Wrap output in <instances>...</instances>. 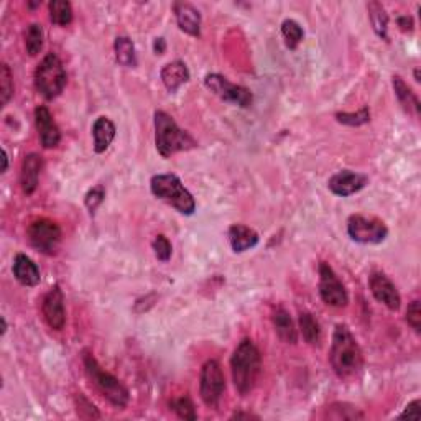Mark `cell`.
<instances>
[{
  "instance_id": "6da1fadb",
  "label": "cell",
  "mask_w": 421,
  "mask_h": 421,
  "mask_svg": "<svg viewBox=\"0 0 421 421\" xmlns=\"http://www.w3.org/2000/svg\"><path fill=\"white\" fill-rule=\"evenodd\" d=\"M329 362H331L334 374L343 380L359 375L364 367V354L348 324H338L334 328Z\"/></svg>"
},
{
  "instance_id": "7a4b0ae2",
  "label": "cell",
  "mask_w": 421,
  "mask_h": 421,
  "mask_svg": "<svg viewBox=\"0 0 421 421\" xmlns=\"http://www.w3.org/2000/svg\"><path fill=\"white\" fill-rule=\"evenodd\" d=\"M232 382L241 395H249L262 372V355L252 339H242L231 357Z\"/></svg>"
},
{
  "instance_id": "3957f363",
  "label": "cell",
  "mask_w": 421,
  "mask_h": 421,
  "mask_svg": "<svg viewBox=\"0 0 421 421\" xmlns=\"http://www.w3.org/2000/svg\"><path fill=\"white\" fill-rule=\"evenodd\" d=\"M153 124H155L157 150L163 158H170L175 153L188 152L198 147V142L188 132L180 129L173 117L165 110L155 112Z\"/></svg>"
},
{
  "instance_id": "277c9868",
  "label": "cell",
  "mask_w": 421,
  "mask_h": 421,
  "mask_svg": "<svg viewBox=\"0 0 421 421\" xmlns=\"http://www.w3.org/2000/svg\"><path fill=\"white\" fill-rule=\"evenodd\" d=\"M83 364L84 370L89 377V380L93 382V385L98 388L100 395H103L110 405H114L115 408L124 410L129 405L130 393L124 383L119 378L114 377L110 372L104 370L103 365L99 364L94 354L89 349L83 350Z\"/></svg>"
},
{
  "instance_id": "5b68a950",
  "label": "cell",
  "mask_w": 421,
  "mask_h": 421,
  "mask_svg": "<svg viewBox=\"0 0 421 421\" xmlns=\"http://www.w3.org/2000/svg\"><path fill=\"white\" fill-rule=\"evenodd\" d=\"M150 191L155 198L175 207L180 214L183 216L194 214L196 201L193 198V194L184 188V184L181 183V180L177 177V175L162 173V175H155V177H152Z\"/></svg>"
},
{
  "instance_id": "8992f818",
  "label": "cell",
  "mask_w": 421,
  "mask_h": 421,
  "mask_svg": "<svg viewBox=\"0 0 421 421\" xmlns=\"http://www.w3.org/2000/svg\"><path fill=\"white\" fill-rule=\"evenodd\" d=\"M33 83L38 93L46 100L56 99L66 88L68 74L56 53H48L40 61L33 74Z\"/></svg>"
},
{
  "instance_id": "52a82bcc",
  "label": "cell",
  "mask_w": 421,
  "mask_h": 421,
  "mask_svg": "<svg viewBox=\"0 0 421 421\" xmlns=\"http://www.w3.org/2000/svg\"><path fill=\"white\" fill-rule=\"evenodd\" d=\"M61 236V227L58 226V222L48 219V217L33 219L26 227V239H28L30 245L43 255L58 254Z\"/></svg>"
},
{
  "instance_id": "ba28073f",
  "label": "cell",
  "mask_w": 421,
  "mask_h": 421,
  "mask_svg": "<svg viewBox=\"0 0 421 421\" xmlns=\"http://www.w3.org/2000/svg\"><path fill=\"white\" fill-rule=\"evenodd\" d=\"M226 392V377L222 367L216 359L204 362L199 377V395L207 408H217Z\"/></svg>"
},
{
  "instance_id": "9c48e42d",
  "label": "cell",
  "mask_w": 421,
  "mask_h": 421,
  "mask_svg": "<svg viewBox=\"0 0 421 421\" xmlns=\"http://www.w3.org/2000/svg\"><path fill=\"white\" fill-rule=\"evenodd\" d=\"M204 86L211 90L212 94L217 95L224 103L234 104L237 108L249 109L254 103L252 90L239 86V84H234L229 81L226 76L217 73H209L206 74L204 78Z\"/></svg>"
},
{
  "instance_id": "30bf717a",
  "label": "cell",
  "mask_w": 421,
  "mask_h": 421,
  "mask_svg": "<svg viewBox=\"0 0 421 421\" xmlns=\"http://www.w3.org/2000/svg\"><path fill=\"white\" fill-rule=\"evenodd\" d=\"M348 234L357 244L377 245L385 241L388 229L385 222L378 217L354 214L348 219Z\"/></svg>"
},
{
  "instance_id": "8fae6325",
  "label": "cell",
  "mask_w": 421,
  "mask_h": 421,
  "mask_svg": "<svg viewBox=\"0 0 421 421\" xmlns=\"http://www.w3.org/2000/svg\"><path fill=\"white\" fill-rule=\"evenodd\" d=\"M319 296L333 308H345L349 305V293L345 285L336 275V271L328 262L319 264Z\"/></svg>"
},
{
  "instance_id": "7c38bea8",
  "label": "cell",
  "mask_w": 421,
  "mask_h": 421,
  "mask_svg": "<svg viewBox=\"0 0 421 421\" xmlns=\"http://www.w3.org/2000/svg\"><path fill=\"white\" fill-rule=\"evenodd\" d=\"M41 313L48 326L53 331H61L66 324V310H65V295L60 285L51 286L41 301Z\"/></svg>"
},
{
  "instance_id": "4fadbf2b",
  "label": "cell",
  "mask_w": 421,
  "mask_h": 421,
  "mask_svg": "<svg viewBox=\"0 0 421 421\" xmlns=\"http://www.w3.org/2000/svg\"><path fill=\"white\" fill-rule=\"evenodd\" d=\"M369 289L378 303L387 306L390 311H398L402 306V296L393 281L383 274V271H374L369 279Z\"/></svg>"
},
{
  "instance_id": "5bb4252c",
  "label": "cell",
  "mask_w": 421,
  "mask_h": 421,
  "mask_svg": "<svg viewBox=\"0 0 421 421\" xmlns=\"http://www.w3.org/2000/svg\"><path fill=\"white\" fill-rule=\"evenodd\" d=\"M369 183V178L365 175L353 172V170H341L334 173L328 181L329 191L339 198H349L355 193H359Z\"/></svg>"
},
{
  "instance_id": "9a60e30c",
  "label": "cell",
  "mask_w": 421,
  "mask_h": 421,
  "mask_svg": "<svg viewBox=\"0 0 421 421\" xmlns=\"http://www.w3.org/2000/svg\"><path fill=\"white\" fill-rule=\"evenodd\" d=\"M35 127L38 132V138L41 147L46 150L56 148L61 142V132L60 127L56 125L55 119H53L50 109L46 105H36L35 109Z\"/></svg>"
},
{
  "instance_id": "2e32d148",
  "label": "cell",
  "mask_w": 421,
  "mask_h": 421,
  "mask_svg": "<svg viewBox=\"0 0 421 421\" xmlns=\"http://www.w3.org/2000/svg\"><path fill=\"white\" fill-rule=\"evenodd\" d=\"M41 170H43V158L38 153H28L24 158L20 168V186L26 196H31L38 188Z\"/></svg>"
},
{
  "instance_id": "e0dca14e",
  "label": "cell",
  "mask_w": 421,
  "mask_h": 421,
  "mask_svg": "<svg viewBox=\"0 0 421 421\" xmlns=\"http://www.w3.org/2000/svg\"><path fill=\"white\" fill-rule=\"evenodd\" d=\"M173 12L181 31L189 36H201V14L188 2H175Z\"/></svg>"
},
{
  "instance_id": "ac0fdd59",
  "label": "cell",
  "mask_w": 421,
  "mask_h": 421,
  "mask_svg": "<svg viewBox=\"0 0 421 421\" xmlns=\"http://www.w3.org/2000/svg\"><path fill=\"white\" fill-rule=\"evenodd\" d=\"M229 244H231V249L236 254L247 252V250L254 249L255 245L260 242V237L257 231H254L252 227L244 226V224H232L227 231Z\"/></svg>"
},
{
  "instance_id": "d6986e66",
  "label": "cell",
  "mask_w": 421,
  "mask_h": 421,
  "mask_svg": "<svg viewBox=\"0 0 421 421\" xmlns=\"http://www.w3.org/2000/svg\"><path fill=\"white\" fill-rule=\"evenodd\" d=\"M12 271H14L15 280L24 286H36L41 280L38 265H36L33 260L25 254L15 255Z\"/></svg>"
},
{
  "instance_id": "ffe728a7",
  "label": "cell",
  "mask_w": 421,
  "mask_h": 421,
  "mask_svg": "<svg viewBox=\"0 0 421 421\" xmlns=\"http://www.w3.org/2000/svg\"><path fill=\"white\" fill-rule=\"evenodd\" d=\"M160 78H162L163 86L167 88L170 93H177V90L184 86L186 83H189L191 79V73L186 63L181 60L172 61L168 65H165L160 71Z\"/></svg>"
},
{
  "instance_id": "44dd1931",
  "label": "cell",
  "mask_w": 421,
  "mask_h": 421,
  "mask_svg": "<svg viewBox=\"0 0 421 421\" xmlns=\"http://www.w3.org/2000/svg\"><path fill=\"white\" fill-rule=\"evenodd\" d=\"M115 124L109 117H99L93 124V137H94V152L104 153L112 145L115 138Z\"/></svg>"
},
{
  "instance_id": "7402d4cb",
  "label": "cell",
  "mask_w": 421,
  "mask_h": 421,
  "mask_svg": "<svg viewBox=\"0 0 421 421\" xmlns=\"http://www.w3.org/2000/svg\"><path fill=\"white\" fill-rule=\"evenodd\" d=\"M392 86H393V90H395V95L398 98L400 104L403 105V109L410 112V114L420 115L421 105H420L418 95L413 93V89L410 88L407 83H405V79L402 76H393Z\"/></svg>"
},
{
  "instance_id": "603a6c76",
  "label": "cell",
  "mask_w": 421,
  "mask_h": 421,
  "mask_svg": "<svg viewBox=\"0 0 421 421\" xmlns=\"http://www.w3.org/2000/svg\"><path fill=\"white\" fill-rule=\"evenodd\" d=\"M274 326H275L276 336H279L284 343L296 344L298 333H296L295 323H293L290 313L284 310V308H279V310L274 313Z\"/></svg>"
},
{
  "instance_id": "cb8c5ba5",
  "label": "cell",
  "mask_w": 421,
  "mask_h": 421,
  "mask_svg": "<svg viewBox=\"0 0 421 421\" xmlns=\"http://www.w3.org/2000/svg\"><path fill=\"white\" fill-rule=\"evenodd\" d=\"M114 55L120 66L135 68L137 66V51L133 41L129 36H117L114 41Z\"/></svg>"
},
{
  "instance_id": "d4e9b609",
  "label": "cell",
  "mask_w": 421,
  "mask_h": 421,
  "mask_svg": "<svg viewBox=\"0 0 421 421\" xmlns=\"http://www.w3.org/2000/svg\"><path fill=\"white\" fill-rule=\"evenodd\" d=\"M367 10H369L370 25L375 35L380 40L388 41V14L385 7L380 2H369L367 4Z\"/></svg>"
},
{
  "instance_id": "484cf974",
  "label": "cell",
  "mask_w": 421,
  "mask_h": 421,
  "mask_svg": "<svg viewBox=\"0 0 421 421\" xmlns=\"http://www.w3.org/2000/svg\"><path fill=\"white\" fill-rule=\"evenodd\" d=\"M300 329L303 334V339L306 341L310 345H319L321 344V326H319L318 319L313 316L311 313L303 311L300 314Z\"/></svg>"
},
{
  "instance_id": "4316f807",
  "label": "cell",
  "mask_w": 421,
  "mask_h": 421,
  "mask_svg": "<svg viewBox=\"0 0 421 421\" xmlns=\"http://www.w3.org/2000/svg\"><path fill=\"white\" fill-rule=\"evenodd\" d=\"M50 9V20L53 25L68 26L73 22V7L68 0H53L48 5Z\"/></svg>"
},
{
  "instance_id": "83f0119b",
  "label": "cell",
  "mask_w": 421,
  "mask_h": 421,
  "mask_svg": "<svg viewBox=\"0 0 421 421\" xmlns=\"http://www.w3.org/2000/svg\"><path fill=\"white\" fill-rule=\"evenodd\" d=\"M45 43V31L40 24H30L25 31V48L30 56L40 55Z\"/></svg>"
},
{
  "instance_id": "f1b7e54d",
  "label": "cell",
  "mask_w": 421,
  "mask_h": 421,
  "mask_svg": "<svg viewBox=\"0 0 421 421\" xmlns=\"http://www.w3.org/2000/svg\"><path fill=\"white\" fill-rule=\"evenodd\" d=\"M281 36H284V41L289 50H296L303 38H305V31H303V26L296 20L286 19L281 24Z\"/></svg>"
},
{
  "instance_id": "f546056e",
  "label": "cell",
  "mask_w": 421,
  "mask_h": 421,
  "mask_svg": "<svg viewBox=\"0 0 421 421\" xmlns=\"http://www.w3.org/2000/svg\"><path fill=\"white\" fill-rule=\"evenodd\" d=\"M324 418L329 420H364V413L349 403H333L326 408Z\"/></svg>"
},
{
  "instance_id": "4dcf8cb0",
  "label": "cell",
  "mask_w": 421,
  "mask_h": 421,
  "mask_svg": "<svg viewBox=\"0 0 421 421\" xmlns=\"http://www.w3.org/2000/svg\"><path fill=\"white\" fill-rule=\"evenodd\" d=\"M170 407H172L173 412L177 413L178 418L181 420H189V421L198 420V413H196L193 400H191L188 395L173 398L172 403H170Z\"/></svg>"
},
{
  "instance_id": "1f68e13d",
  "label": "cell",
  "mask_w": 421,
  "mask_h": 421,
  "mask_svg": "<svg viewBox=\"0 0 421 421\" xmlns=\"http://www.w3.org/2000/svg\"><path fill=\"white\" fill-rule=\"evenodd\" d=\"M336 120L343 125L349 127H360L370 120V110L369 108H362L357 112H338Z\"/></svg>"
},
{
  "instance_id": "d6a6232c",
  "label": "cell",
  "mask_w": 421,
  "mask_h": 421,
  "mask_svg": "<svg viewBox=\"0 0 421 421\" xmlns=\"http://www.w3.org/2000/svg\"><path fill=\"white\" fill-rule=\"evenodd\" d=\"M14 98V76L10 68L2 63L0 66V103L2 108H5L10 103V99Z\"/></svg>"
},
{
  "instance_id": "836d02e7",
  "label": "cell",
  "mask_w": 421,
  "mask_h": 421,
  "mask_svg": "<svg viewBox=\"0 0 421 421\" xmlns=\"http://www.w3.org/2000/svg\"><path fill=\"white\" fill-rule=\"evenodd\" d=\"M74 403H76V412L78 417L83 420H99L100 413L99 410L95 408V405L90 402L88 397H84L83 393H76L74 397Z\"/></svg>"
},
{
  "instance_id": "e575fe53",
  "label": "cell",
  "mask_w": 421,
  "mask_h": 421,
  "mask_svg": "<svg viewBox=\"0 0 421 421\" xmlns=\"http://www.w3.org/2000/svg\"><path fill=\"white\" fill-rule=\"evenodd\" d=\"M152 249H153V254H155V257L163 264H167L173 255V245L168 241V237L163 236V234H158V236L153 239Z\"/></svg>"
},
{
  "instance_id": "d590c367",
  "label": "cell",
  "mask_w": 421,
  "mask_h": 421,
  "mask_svg": "<svg viewBox=\"0 0 421 421\" xmlns=\"http://www.w3.org/2000/svg\"><path fill=\"white\" fill-rule=\"evenodd\" d=\"M104 198H105V189L103 186H95V188L88 191L86 198H84V204H86L90 216L95 214V211H98L99 206L104 202Z\"/></svg>"
},
{
  "instance_id": "8d00e7d4",
  "label": "cell",
  "mask_w": 421,
  "mask_h": 421,
  "mask_svg": "<svg viewBox=\"0 0 421 421\" xmlns=\"http://www.w3.org/2000/svg\"><path fill=\"white\" fill-rule=\"evenodd\" d=\"M407 323L412 326V329L415 333L421 331V306H420V301L415 300L408 305V310H407Z\"/></svg>"
},
{
  "instance_id": "74e56055",
  "label": "cell",
  "mask_w": 421,
  "mask_h": 421,
  "mask_svg": "<svg viewBox=\"0 0 421 421\" xmlns=\"http://www.w3.org/2000/svg\"><path fill=\"white\" fill-rule=\"evenodd\" d=\"M421 415V402L420 400H413L412 403H408V407L403 410V413L400 415V418H415L418 420Z\"/></svg>"
},
{
  "instance_id": "f35d334b",
  "label": "cell",
  "mask_w": 421,
  "mask_h": 421,
  "mask_svg": "<svg viewBox=\"0 0 421 421\" xmlns=\"http://www.w3.org/2000/svg\"><path fill=\"white\" fill-rule=\"evenodd\" d=\"M397 24H398V28L402 30L403 33H412L413 28H415L413 19L408 17V15H402V17H398Z\"/></svg>"
},
{
  "instance_id": "ab89813d",
  "label": "cell",
  "mask_w": 421,
  "mask_h": 421,
  "mask_svg": "<svg viewBox=\"0 0 421 421\" xmlns=\"http://www.w3.org/2000/svg\"><path fill=\"white\" fill-rule=\"evenodd\" d=\"M153 51H155V55H163V53L167 51V41H165L162 36L153 40Z\"/></svg>"
},
{
  "instance_id": "60d3db41",
  "label": "cell",
  "mask_w": 421,
  "mask_h": 421,
  "mask_svg": "<svg viewBox=\"0 0 421 421\" xmlns=\"http://www.w3.org/2000/svg\"><path fill=\"white\" fill-rule=\"evenodd\" d=\"M231 418H232V420H236V418H237V420H241V418H255V420H259L257 415H252V413H242V412H236V413L232 415Z\"/></svg>"
},
{
  "instance_id": "b9f144b4",
  "label": "cell",
  "mask_w": 421,
  "mask_h": 421,
  "mask_svg": "<svg viewBox=\"0 0 421 421\" xmlns=\"http://www.w3.org/2000/svg\"><path fill=\"white\" fill-rule=\"evenodd\" d=\"M2 162H4L2 173H7V170H9V155H7V152H5V148H2Z\"/></svg>"
},
{
  "instance_id": "7bdbcfd3",
  "label": "cell",
  "mask_w": 421,
  "mask_h": 421,
  "mask_svg": "<svg viewBox=\"0 0 421 421\" xmlns=\"http://www.w3.org/2000/svg\"><path fill=\"white\" fill-rule=\"evenodd\" d=\"M5 333H7V321H5V318L2 316V336H5Z\"/></svg>"
},
{
  "instance_id": "ee69618b",
  "label": "cell",
  "mask_w": 421,
  "mask_h": 421,
  "mask_svg": "<svg viewBox=\"0 0 421 421\" xmlns=\"http://www.w3.org/2000/svg\"><path fill=\"white\" fill-rule=\"evenodd\" d=\"M415 81H417V83L421 81V79H420V69H415Z\"/></svg>"
}]
</instances>
